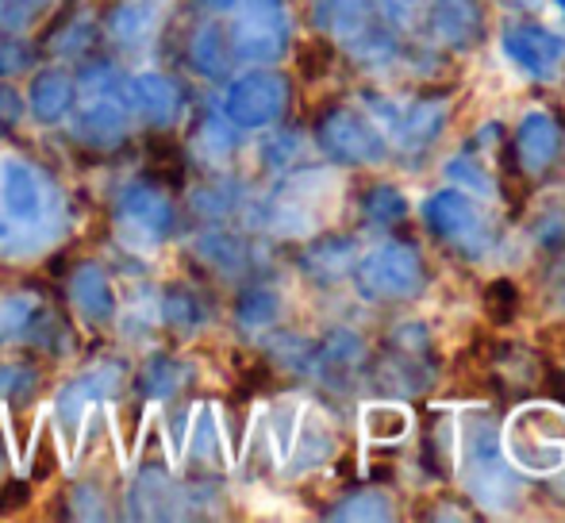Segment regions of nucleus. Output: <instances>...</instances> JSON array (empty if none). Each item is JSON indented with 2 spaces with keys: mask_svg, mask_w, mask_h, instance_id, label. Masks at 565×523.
<instances>
[{
  "mask_svg": "<svg viewBox=\"0 0 565 523\" xmlns=\"http://www.w3.org/2000/svg\"><path fill=\"white\" fill-rule=\"evenodd\" d=\"M362 212H365V220H370V224L393 227V224H401V220L408 216V196H404L401 189H393V185H377V189H370V196L362 201Z\"/></svg>",
  "mask_w": 565,
  "mask_h": 523,
  "instance_id": "obj_16",
  "label": "nucleus"
},
{
  "mask_svg": "<svg viewBox=\"0 0 565 523\" xmlns=\"http://www.w3.org/2000/svg\"><path fill=\"white\" fill-rule=\"evenodd\" d=\"M500 54L515 74L531 82H558L565 74V35L535 20L504 23L500 31Z\"/></svg>",
  "mask_w": 565,
  "mask_h": 523,
  "instance_id": "obj_5",
  "label": "nucleus"
},
{
  "mask_svg": "<svg viewBox=\"0 0 565 523\" xmlns=\"http://www.w3.org/2000/svg\"><path fill=\"white\" fill-rule=\"evenodd\" d=\"M447 124H450V100L427 97V100H416V105L393 108V116H388L381 131L388 135V142H393L401 154L416 158V154H427V150L439 142Z\"/></svg>",
  "mask_w": 565,
  "mask_h": 523,
  "instance_id": "obj_7",
  "label": "nucleus"
},
{
  "mask_svg": "<svg viewBox=\"0 0 565 523\" xmlns=\"http://www.w3.org/2000/svg\"><path fill=\"white\" fill-rule=\"evenodd\" d=\"M331 520H396V509L388 493H381V489H362V493H350L347 501L331 512Z\"/></svg>",
  "mask_w": 565,
  "mask_h": 523,
  "instance_id": "obj_14",
  "label": "nucleus"
},
{
  "mask_svg": "<svg viewBox=\"0 0 565 523\" xmlns=\"http://www.w3.org/2000/svg\"><path fill=\"white\" fill-rule=\"evenodd\" d=\"M443 173H447V185L469 193L473 201H497L500 196L497 173H492V166L484 162L481 150H458V154H450L447 166H443Z\"/></svg>",
  "mask_w": 565,
  "mask_h": 523,
  "instance_id": "obj_11",
  "label": "nucleus"
},
{
  "mask_svg": "<svg viewBox=\"0 0 565 523\" xmlns=\"http://www.w3.org/2000/svg\"><path fill=\"white\" fill-rule=\"evenodd\" d=\"M512 147H515V162L523 173L531 178H543L546 170H554V162L562 158V124L551 108L531 105L520 113L512 131Z\"/></svg>",
  "mask_w": 565,
  "mask_h": 523,
  "instance_id": "obj_8",
  "label": "nucleus"
},
{
  "mask_svg": "<svg viewBox=\"0 0 565 523\" xmlns=\"http://www.w3.org/2000/svg\"><path fill=\"white\" fill-rule=\"evenodd\" d=\"M450 455L458 466V481L473 504L489 516H512L520 512L523 493H527V481L523 473L508 462L504 447H500V427L489 416H461L454 419V439Z\"/></svg>",
  "mask_w": 565,
  "mask_h": 523,
  "instance_id": "obj_1",
  "label": "nucleus"
},
{
  "mask_svg": "<svg viewBox=\"0 0 565 523\" xmlns=\"http://www.w3.org/2000/svg\"><path fill=\"white\" fill-rule=\"evenodd\" d=\"M320 142L328 158L342 166H381L388 158V135L373 116L354 113V108H335L323 116Z\"/></svg>",
  "mask_w": 565,
  "mask_h": 523,
  "instance_id": "obj_6",
  "label": "nucleus"
},
{
  "mask_svg": "<svg viewBox=\"0 0 565 523\" xmlns=\"http://www.w3.org/2000/svg\"><path fill=\"white\" fill-rule=\"evenodd\" d=\"M285 97H289V89H285L281 77H250V82H243L235 93L238 116H243L246 124H269L274 116H281Z\"/></svg>",
  "mask_w": 565,
  "mask_h": 523,
  "instance_id": "obj_12",
  "label": "nucleus"
},
{
  "mask_svg": "<svg viewBox=\"0 0 565 523\" xmlns=\"http://www.w3.org/2000/svg\"><path fill=\"white\" fill-rule=\"evenodd\" d=\"M512 4L527 8V12H539V8H543V0H512Z\"/></svg>",
  "mask_w": 565,
  "mask_h": 523,
  "instance_id": "obj_20",
  "label": "nucleus"
},
{
  "mask_svg": "<svg viewBox=\"0 0 565 523\" xmlns=\"http://www.w3.org/2000/svg\"><path fill=\"white\" fill-rule=\"evenodd\" d=\"M365 362V343L354 335V331L339 328L328 335V343H323V366H335V370H358Z\"/></svg>",
  "mask_w": 565,
  "mask_h": 523,
  "instance_id": "obj_17",
  "label": "nucleus"
},
{
  "mask_svg": "<svg viewBox=\"0 0 565 523\" xmlns=\"http://www.w3.org/2000/svg\"><path fill=\"white\" fill-rule=\"evenodd\" d=\"M373 0H316V20L323 31L339 35L347 43L350 35H358L362 28L373 23Z\"/></svg>",
  "mask_w": 565,
  "mask_h": 523,
  "instance_id": "obj_13",
  "label": "nucleus"
},
{
  "mask_svg": "<svg viewBox=\"0 0 565 523\" xmlns=\"http://www.w3.org/2000/svg\"><path fill=\"white\" fill-rule=\"evenodd\" d=\"M427 269L416 243L381 239L354 262V289L370 305H401L424 292Z\"/></svg>",
  "mask_w": 565,
  "mask_h": 523,
  "instance_id": "obj_3",
  "label": "nucleus"
},
{
  "mask_svg": "<svg viewBox=\"0 0 565 523\" xmlns=\"http://www.w3.org/2000/svg\"><path fill=\"white\" fill-rule=\"evenodd\" d=\"M358 427H362L365 447H401L416 431V416H412L408 404L370 401L358 416Z\"/></svg>",
  "mask_w": 565,
  "mask_h": 523,
  "instance_id": "obj_10",
  "label": "nucleus"
},
{
  "mask_svg": "<svg viewBox=\"0 0 565 523\" xmlns=\"http://www.w3.org/2000/svg\"><path fill=\"white\" fill-rule=\"evenodd\" d=\"M331 455H335V435H331V427L312 412L305 431L297 435V466H320V462H328Z\"/></svg>",
  "mask_w": 565,
  "mask_h": 523,
  "instance_id": "obj_15",
  "label": "nucleus"
},
{
  "mask_svg": "<svg viewBox=\"0 0 565 523\" xmlns=\"http://www.w3.org/2000/svg\"><path fill=\"white\" fill-rule=\"evenodd\" d=\"M427 39L447 51H473L484 35V15L477 0H424Z\"/></svg>",
  "mask_w": 565,
  "mask_h": 523,
  "instance_id": "obj_9",
  "label": "nucleus"
},
{
  "mask_svg": "<svg viewBox=\"0 0 565 523\" xmlns=\"http://www.w3.org/2000/svg\"><path fill=\"white\" fill-rule=\"evenodd\" d=\"M500 447L523 478H554L565 470V408L527 401L500 427Z\"/></svg>",
  "mask_w": 565,
  "mask_h": 523,
  "instance_id": "obj_2",
  "label": "nucleus"
},
{
  "mask_svg": "<svg viewBox=\"0 0 565 523\" xmlns=\"http://www.w3.org/2000/svg\"><path fill=\"white\" fill-rule=\"evenodd\" d=\"M554 4H558V8H562V12H565V0H554Z\"/></svg>",
  "mask_w": 565,
  "mask_h": 523,
  "instance_id": "obj_21",
  "label": "nucleus"
},
{
  "mask_svg": "<svg viewBox=\"0 0 565 523\" xmlns=\"http://www.w3.org/2000/svg\"><path fill=\"white\" fill-rule=\"evenodd\" d=\"M427 232L439 243H447L458 258L466 262H484L497 250V232H492L489 216L481 212V201H473L461 189H439L419 204Z\"/></svg>",
  "mask_w": 565,
  "mask_h": 523,
  "instance_id": "obj_4",
  "label": "nucleus"
},
{
  "mask_svg": "<svg viewBox=\"0 0 565 523\" xmlns=\"http://www.w3.org/2000/svg\"><path fill=\"white\" fill-rule=\"evenodd\" d=\"M377 8L393 31L419 28V15H424V0H377Z\"/></svg>",
  "mask_w": 565,
  "mask_h": 523,
  "instance_id": "obj_19",
  "label": "nucleus"
},
{
  "mask_svg": "<svg viewBox=\"0 0 565 523\" xmlns=\"http://www.w3.org/2000/svg\"><path fill=\"white\" fill-rule=\"evenodd\" d=\"M354 258H358V243L354 239H328V243H320L312 255H308V266L328 269V274L335 277L339 269H347Z\"/></svg>",
  "mask_w": 565,
  "mask_h": 523,
  "instance_id": "obj_18",
  "label": "nucleus"
}]
</instances>
